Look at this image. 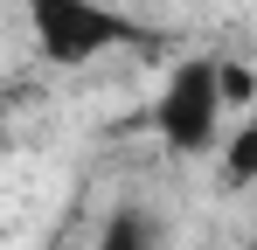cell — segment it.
<instances>
[{
  "mask_svg": "<svg viewBox=\"0 0 257 250\" xmlns=\"http://www.w3.org/2000/svg\"><path fill=\"white\" fill-rule=\"evenodd\" d=\"M250 250H257V243H250Z\"/></svg>",
  "mask_w": 257,
  "mask_h": 250,
  "instance_id": "8992f818",
  "label": "cell"
},
{
  "mask_svg": "<svg viewBox=\"0 0 257 250\" xmlns=\"http://www.w3.org/2000/svg\"><path fill=\"white\" fill-rule=\"evenodd\" d=\"M97 250H160V229L139 208H111L104 229H97Z\"/></svg>",
  "mask_w": 257,
  "mask_h": 250,
  "instance_id": "277c9868",
  "label": "cell"
},
{
  "mask_svg": "<svg viewBox=\"0 0 257 250\" xmlns=\"http://www.w3.org/2000/svg\"><path fill=\"white\" fill-rule=\"evenodd\" d=\"M28 35H35L49 70H84L104 49L153 42V28L118 14V7H104V0H28Z\"/></svg>",
  "mask_w": 257,
  "mask_h": 250,
  "instance_id": "6da1fadb",
  "label": "cell"
},
{
  "mask_svg": "<svg viewBox=\"0 0 257 250\" xmlns=\"http://www.w3.org/2000/svg\"><path fill=\"white\" fill-rule=\"evenodd\" d=\"M215 83H222V104H250L257 97V83H250L243 63H215Z\"/></svg>",
  "mask_w": 257,
  "mask_h": 250,
  "instance_id": "5b68a950",
  "label": "cell"
},
{
  "mask_svg": "<svg viewBox=\"0 0 257 250\" xmlns=\"http://www.w3.org/2000/svg\"><path fill=\"white\" fill-rule=\"evenodd\" d=\"M222 83H215V56H181L174 77L153 97V132L174 160H202L222 146Z\"/></svg>",
  "mask_w": 257,
  "mask_h": 250,
  "instance_id": "7a4b0ae2",
  "label": "cell"
},
{
  "mask_svg": "<svg viewBox=\"0 0 257 250\" xmlns=\"http://www.w3.org/2000/svg\"><path fill=\"white\" fill-rule=\"evenodd\" d=\"M215 153H222V188H257V118L229 125V139Z\"/></svg>",
  "mask_w": 257,
  "mask_h": 250,
  "instance_id": "3957f363",
  "label": "cell"
}]
</instances>
